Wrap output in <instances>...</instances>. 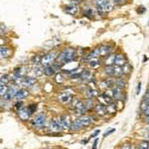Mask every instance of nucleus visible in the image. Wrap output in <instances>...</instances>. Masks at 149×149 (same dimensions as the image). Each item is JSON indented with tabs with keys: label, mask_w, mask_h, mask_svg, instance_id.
Instances as JSON below:
<instances>
[{
	"label": "nucleus",
	"mask_w": 149,
	"mask_h": 149,
	"mask_svg": "<svg viewBox=\"0 0 149 149\" xmlns=\"http://www.w3.org/2000/svg\"><path fill=\"white\" fill-rule=\"evenodd\" d=\"M28 97H29V93L26 90H24V88H21V90L17 91L16 95H15V97L17 98V100H24V98H26Z\"/></svg>",
	"instance_id": "obj_15"
},
{
	"label": "nucleus",
	"mask_w": 149,
	"mask_h": 149,
	"mask_svg": "<svg viewBox=\"0 0 149 149\" xmlns=\"http://www.w3.org/2000/svg\"><path fill=\"white\" fill-rule=\"evenodd\" d=\"M61 117V120H62V123H63V126L64 128H71V125H72V122H71V118L68 115H62Z\"/></svg>",
	"instance_id": "obj_14"
},
{
	"label": "nucleus",
	"mask_w": 149,
	"mask_h": 149,
	"mask_svg": "<svg viewBox=\"0 0 149 149\" xmlns=\"http://www.w3.org/2000/svg\"><path fill=\"white\" fill-rule=\"evenodd\" d=\"M45 122H46V116H45V114L40 113V114L36 115V116L34 117L32 123H33V125H35L37 127H41V126L44 125Z\"/></svg>",
	"instance_id": "obj_8"
},
{
	"label": "nucleus",
	"mask_w": 149,
	"mask_h": 149,
	"mask_svg": "<svg viewBox=\"0 0 149 149\" xmlns=\"http://www.w3.org/2000/svg\"><path fill=\"white\" fill-rule=\"evenodd\" d=\"M92 123V117L90 116H84L81 118L77 119L76 121H74L71 125V129L73 131H78L81 129L83 127H86Z\"/></svg>",
	"instance_id": "obj_3"
},
{
	"label": "nucleus",
	"mask_w": 149,
	"mask_h": 149,
	"mask_svg": "<svg viewBox=\"0 0 149 149\" xmlns=\"http://www.w3.org/2000/svg\"><path fill=\"white\" fill-rule=\"evenodd\" d=\"M148 149H149V147H148Z\"/></svg>",
	"instance_id": "obj_48"
},
{
	"label": "nucleus",
	"mask_w": 149,
	"mask_h": 149,
	"mask_svg": "<svg viewBox=\"0 0 149 149\" xmlns=\"http://www.w3.org/2000/svg\"><path fill=\"white\" fill-rule=\"evenodd\" d=\"M59 100L62 103H69V102H71L72 100H73V97H72V95H69V93H65V95H60Z\"/></svg>",
	"instance_id": "obj_17"
},
{
	"label": "nucleus",
	"mask_w": 149,
	"mask_h": 149,
	"mask_svg": "<svg viewBox=\"0 0 149 149\" xmlns=\"http://www.w3.org/2000/svg\"><path fill=\"white\" fill-rule=\"evenodd\" d=\"M36 109H37V104H31V105H29V107H28V109H29V111L31 112V114L35 111Z\"/></svg>",
	"instance_id": "obj_34"
},
{
	"label": "nucleus",
	"mask_w": 149,
	"mask_h": 149,
	"mask_svg": "<svg viewBox=\"0 0 149 149\" xmlns=\"http://www.w3.org/2000/svg\"><path fill=\"white\" fill-rule=\"evenodd\" d=\"M78 67H79L78 63H74V62L72 61V62H69V63L64 64L63 67H62V70L66 72V73L71 74V73H73V72L76 71V69L78 68Z\"/></svg>",
	"instance_id": "obj_9"
},
{
	"label": "nucleus",
	"mask_w": 149,
	"mask_h": 149,
	"mask_svg": "<svg viewBox=\"0 0 149 149\" xmlns=\"http://www.w3.org/2000/svg\"><path fill=\"white\" fill-rule=\"evenodd\" d=\"M9 81V77L8 76H2L1 77V80H0V83H1V85H6L7 83Z\"/></svg>",
	"instance_id": "obj_32"
},
{
	"label": "nucleus",
	"mask_w": 149,
	"mask_h": 149,
	"mask_svg": "<svg viewBox=\"0 0 149 149\" xmlns=\"http://www.w3.org/2000/svg\"><path fill=\"white\" fill-rule=\"evenodd\" d=\"M34 74L37 77H40V76H42V74H45V73H44V70L41 68V67H36L35 70H34Z\"/></svg>",
	"instance_id": "obj_28"
},
{
	"label": "nucleus",
	"mask_w": 149,
	"mask_h": 149,
	"mask_svg": "<svg viewBox=\"0 0 149 149\" xmlns=\"http://www.w3.org/2000/svg\"><path fill=\"white\" fill-rule=\"evenodd\" d=\"M97 139H95V143H93V149H95V148H97Z\"/></svg>",
	"instance_id": "obj_43"
},
{
	"label": "nucleus",
	"mask_w": 149,
	"mask_h": 149,
	"mask_svg": "<svg viewBox=\"0 0 149 149\" xmlns=\"http://www.w3.org/2000/svg\"><path fill=\"white\" fill-rule=\"evenodd\" d=\"M102 97L103 102H104L105 103H107V105H109V104H111V103H113V100H112L111 95H107V93H103V95H102Z\"/></svg>",
	"instance_id": "obj_24"
},
{
	"label": "nucleus",
	"mask_w": 149,
	"mask_h": 149,
	"mask_svg": "<svg viewBox=\"0 0 149 149\" xmlns=\"http://www.w3.org/2000/svg\"><path fill=\"white\" fill-rule=\"evenodd\" d=\"M23 107V104H22V102H17V104H16V107H17V109H19V107Z\"/></svg>",
	"instance_id": "obj_42"
},
{
	"label": "nucleus",
	"mask_w": 149,
	"mask_h": 149,
	"mask_svg": "<svg viewBox=\"0 0 149 149\" xmlns=\"http://www.w3.org/2000/svg\"><path fill=\"white\" fill-rule=\"evenodd\" d=\"M74 1H80V0H74Z\"/></svg>",
	"instance_id": "obj_47"
},
{
	"label": "nucleus",
	"mask_w": 149,
	"mask_h": 149,
	"mask_svg": "<svg viewBox=\"0 0 149 149\" xmlns=\"http://www.w3.org/2000/svg\"><path fill=\"white\" fill-rule=\"evenodd\" d=\"M98 133H100V130H97V131L95 132V133H93V137H95V136H97Z\"/></svg>",
	"instance_id": "obj_45"
},
{
	"label": "nucleus",
	"mask_w": 149,
	"mask_h": 149,
	"mask_svg": "<svg viewBox=\"0 0 149 149\" xmlns=\"http://www.w3.org/2000/svg\"><path fill=\"white\" fill-rule=\"evenodd\" d=\"M113 2L117 5H120V4H123L124 3V0H113Z\"/></svg>",
	"instance_id": "obj_39"
},
{
	"label": "nucleus",
	"mask_w": 149,
	"mask_h": 149,
	"mask_svg": "<svg viewBox=\"0 0 149 149\" xmlns=\"http://www.w3.org/2000/svg\"><path fill=\"white\" fill-rule=\"evenodd\" d=\"M7 91H8V88L6 86V85H1V88H0V95H1L2 97L5 95Z\"/></svg>",
	"instance_id": "obj_30"
},
{
	"label": "nucleus",
	"mask_w": 149,
	"mask_h": 149,
	"mask_svg": "<svg viewBox=\"0 0 149 149\" xmlns=\"http://www.w3.org/2000/svg\"><path fill=\"white\" fill-rule=\"evenodd\" d=\"M95 111L100 115H104L107 112V107H104L103 104H97L95 105Z\"/></svg>",
	"instance_id": "obj_18"
},
{
	"label": "nucleus",
	"mask_w": 149,
	"mask_h": 149,
	"mask_svg": "<svg viewBox=\"0 0 149 149\" xmlns=\"http://www.w3.org/2000/svg\"><path fill=\"white\" fill-rule=\"evenodd\" d=\"M44 73L48 77H52L56 74V70H55V68H53L52 66H48V67H45Z\"/></svg>",
	"instance_id": "obj_21"
},
{
	"label": "nucleus",
	"mask_w": 149,
	"mask_h": 149,
	"mask_svg": "<svg viewBox=\"0 0 149 149\" xmlns=\"http://www.w3.org/2000/svg\"><path fill=\"white\" fill-rule=\"evenodd\" d=\"M74 58H76V51L72 48H67L58 55L56 61L58 63L66 64L69 63V62H72Z\"/></svg>",
	"instance_id": "obj_1"
},
{
	"label": "nucleus",
	"mask_w": 149,
	"mask_h": 149,
	"mask_svg": "<svg viewBox=\"0 0 149 149\" xmlns=\"http://www.w3.org/2000/svg\"><path fill=\"white\" fill-rule=\"evenodd\" d=\"M9 54H10V51H9V49L7 47L2 46L1 48H0V55H1V58L8 57Z\"/></svg>",
	"instance_id": "obj_25"
},
{
	"label": "nucleus",
	"mask_w": 149,
	"mask_h": 149,
	"mask_svg": "<svg viewBox=\"0 0 149 149\" xmlns=\"http://www.w3.org/2000/svg\"><path fill=\"white\" fill-rule=\"evenodd\" d=\"M97 95H98V93L95 90V88H88V90L86 91V95H88V97H90V98L97 97Z\"/></svg>",
	"instance_id": "obj_26"
},
{
	"label": "nucleus",
	"mask_w": 149,
	"mask_h": 149,
	"mask_svg": "<svg viewBox=\"0 0 149 149\" xmlns=\"http://www.w3.org/2000/svg\"><path fill=\"white\" fill-rule=\"evenodd\" d=\"M129 71H130V69H129V66L128 65H125V66H123V72H124V74H128L129 73Z\"/></svg>",
	"instance_id": "obj_37"
},
{
	"label": "nucleus",
	"mask_w": 149,
	"mask_h": 149,
	"mask_svg": "<svg viewBox=\"0 0 149 149\" xmlns=\"http://www.w3.org/2000/svg\"><path fill=\"white\" fill-rule=\"evenodd\" d=\"M92 72L88 71V70H84L83 72H81V80L83 81H88V80H91L92 79Z\"/></svg>",
	"instance_id": "obj_19"
},
{
	"label": "nucleus",
	"mask_w": 149,
	"mask_h": 149,
	"mask_svg": "<svg viewBox=\"0 0 149 149\" xmlns=\"http://www.w3.org/2000/svg\"><path fill=\"white\" fill-rule=\"evenodd\" d=\"M51 129L54 132H60L64 129L63 123H62L61 117H58V118L53 119V121L51 122Z\"/></svg>",
	"instance_id": "obj_7"
},
{
	"label": "nucleus",
	"mask_w": 149,
	"mask_h": 149,
	"mask_svg": "<svg viewBox=\"0 0 149 149\" xmlns=\"http://www.w3.org/2000/svg\"><path fill=\"white\" fill-rule=\"evenodd\" d=\"M57 55L55 52H50L46 54L45 56L42 57V60H41V64L42 66L44 67H48V66H51L52 63H54V61L57 60Z\"/></svg>",
	"instance_id": "obj_5"
},
{
	"label": "nucleus",
	"mask_w": 149,
	"mask_h": 149,
	"mask_svg": "<svg viewBox=\"0 0 149 149\" xmlns=\"http://www.w3.org/2000/svg\"><path fill=\"white\" fill-rule=\"evenodd\" d=\"M16 93H17V91H16L15 86H11V88H8L7 93H5V95H4V98H5L6 100H12V98H13L16 95Z\"/></svg>",
	"instance_id": "obj_12"
},
{
	"label": "nucleus",
	"mask_w": 149,
	"mask_h": 149,
	"mask_svg": "<svg viewBox=\"0 0 149 149\" xmlns=\"http://www.w3.org/2000/svg\"><path fill=\"white\" fill-rule=\"evenodd\" d=\"M88 65H90L91 68L93 69H97L100 67V61L97 60V58H93V59H90V62H88Z\"/></svg>",
	"instance_id": "obj_22"
},
{
	"label": "nucleus",
	"mask_w": 149,
	"mask_h": 149,
	"mask_svg": "<svg viewBox=\"0 0 149 149\" xmlns=\"http://www.w3.org/2000/svg\"><path fill=\"white\" fill-rule=\"evenodd\" d=\"M143 113L145 114V115H149V104L143 109Z\"/></svg>",
	"instance_id": "obj_38"
},
{
	"label": "nucleus",
	"mask_w": 149,
	"mask_h": 149,
	"mask_svg": "<svg viewBox=\"0 0 149 149\" xmlns=\"http://www.w3.org/2000/svg\"><path fill=\"white\" fill-rule=\"evenodd\" d=\"M86 109H93V107H95V102L92 100V98H88V100H86Z\"/></svg>",
	"instance_id": "obj_29"
},
{
	"label": "nucleus",
	"mask_w": 149,
	"mask_h": 149,
	"mask_svg": "<svg viewBox=\"0 0 149 149\" xmlns=\"http://www.w3.org/2000/svg\"><path fill=\"white\" fill-rule=\"evenodd\" d=\"M115 57H116V55H113V54L107 56V58L105 59V61H104V64L107 65V66H112V65H114Z\"/></svg>",
	"instance_id": "obj_23"
},
{
	"label": "nucleus",
	"mask_w": 149,
	"mask_h": 149,
	"mask_svg": "<svg viewBox=\"0 0 149 149\" xmlns=\"http://www.w3.org/2000/svg\"><path fill=\"white\" fill-rule=\"evenodd\" d=\"M144 100H146V102H149V90L146 92V93H145V97H144Z\"/></svg>",
	"instance_id": "obj_40"
},
{
	"label": "nucleus",
	"mask_w": 149,
	"mask_h": 149,
	"mask_svg": "<svg viewBox=\"0 0 149 149\" xmlns=\"http://www.w3.org/2000/svg\"><path fill=\"white\" fill-rule=\"evenodd\" d=\"M140 86H141V84L139 83V84H138V86H137V91H136V93H137V95L139 93V92H140Z\"/></svg>",
	"instance_id": "obj_41"
},
{
	"label": "nucleus",
	"mask_w": 149,
	"mask_h": 149,
	"mask_svg": "<svg viewBox=\"0 0 149 149\" xmlns=\"http://www.w3.org/2000/svg\"><path fill=\"white\" fill-rule=\"evenodd\" d=\"M74 112L79 115H84L86 111V103H84L81 100H77L76 102L74 103Z\"/></svg>",
	"instance_id": "obj_6"
},
{
	"label": "nucleus",
	"mask_w": 149,
	"mask_h": 149,
	"mask_svg": "<svg viewBox=\"0 0 149 149\" xmlns=\"http://www.w3.org/2000/svg\"><path fill=\"white\" fill-rule=\"evenodd\" d=\"M95 5L102 12H109L112 10V4L110 0H95Z\"/></svg>",
	"instance_id": "obj_4"
},
{
	"label": "nucleus",
	"mask_w": 149,
	"mask_h": 149,
	"mask_svg": "<svg viewBox=\"0 0 149 149\" xmlns=\"http://www.w3.org/2000/svg\"><path fill=\"white\" fill-rule=\"evenodd\" d=\"M111 97L117 100H121L123 97V88L119 86H114L111 91Z\"/></svg>",
	"instance_id": "obj_10"
},
{
	"label": "nucleus",
	"mask_w": 149,
	"mask_h": 149,
	"mask_svg": "<svg viewBox=\"0 0 149 149\" xmlns=\"http://www.w3.org/2000/svg\"><path fill=\"white\" fill-rule=\"evenodd\" d=\"M23 83H24V85H25V86H34L36 84V79L33 78V77H26V78H24Z\"/></svg>",
	"instance_id": "obj_20"
},
{
	"label": "nucleus",
	"mask_w": 149,
	"mask_h": 149,
	"mask_svg": "<svg viewBox=\"0 0 149 149\" xmlns=\"http://www.w3.org/2000/svg\"><path fill=\"white\" fill-rule=\"evenodd\" d=\"M110 51H111V47L109 45H102L97 48H95L93 51H92L88 54V59H93V58L102 57L109 55Z\"/></svg>",
	"instance_id": "obj_2"
},
{
	"label": "nucleus",
	"mask_w": 149,
	"mask_h": 149,
	"mask_svg": "<svg viewBox=\"0 0 149 149\" xmlns=\"http://www.w3.org/2000/svg\"><path fill=\"white\" fill-rule=\"evenodd\" d=\"M81 73H78V74H71V78L72 79H81Z\"/></svg>",
	"instance_id": "obj_36"
},
{
	"label": "nucleus",
	"mask_w": 149,
	"mask_h": 149,
	"mask_svg": "<svg viewBox=\"0 0 149 149\" xmlns=\"http://www.w3.org/2000/svg\"><path fill=\"white\" fill-rule=\"evenodd\" d=\"M114 65L118 67H123L126 65V59L123 55H116L115 57V61H114Z\"/></svg>",
	"instance_id": "obj_11"
},
{
	"label": "nucleus",
	"mask_w": 149,
	"mask_h": 149,
	"mask_svg": "<svg viewBox=\"0 0 149 149\" xmlns=\"http://www.w3.org/2000/svg\"><path fill=\"white\" fill-rule=\"evenodd\" d=\"M18 111H19V115H20V117L23 119V120L28 119L29 117H30V115H31V112L29 111L28 107H23V109H18Z\"/></svg>",
	"instance_id": "obj_13"
},
{
	"label": "nucleus",
	"mask_w": 149,
	"mask_h": 149,
	"mask_svg": "<svg viewBox=\"0 0 149 149\" xmlns=\"http://www.w3.org/2000/svg\"><path fill=\"white\" fill-rule=\"evenodd\" d=\"M107 111L111 112V113H113V112L116 111V107H115V104H113V103H111V104H109V105H107Z\"/></svg>",
	"instance_id": "obj_31"
},
{
	"label": "nucleus",
	"mask_w": 149,
	"mask_h": 149,
	"mask_svg": "<svg viewBox=\"0 0 149 149\" xmlns=\"http://www.w3.org/2000/svg\"><path fill=\"white\" fill-rule=\"evenodd\" d=\"M66 12L68 14H71V15H76V14L79 13V6L77 5H69L66 7Z\"/></svg>",
	"instance_id": "obj_16"
},
{
	"label": "nucleus",
	"mask_w": 149,
	"mask_h": 149,
	"mask_svg": "<svg viewBox=\"0 0 149 149\" xmlns=\"http://www.w3.org/2000/svg\"><path fill=\"white\" fill-rule=\"evenodd\" d=\"M114 85V81H111V80H104L102 81V86H104V88H111L112 86Z\"/></svg>",
	"instance_id": "obj_27"
},
{
	"label": "nucleus",
	"mask_w": 149,
	"mask_h": 149,
	"mask_svg": "<svg viewBox=\"0 0 149 149\" xmlns=\"http://www.w3.org/2000/svg\"><path fill=\"white\" fill-rule=\"evenodd\" d=\"M149 147V143L146 142V141H144V142H142L139 145V149H148Z\"/></svg>",
	"instance_id": "obj_33"
},
{
	"label": "nucleus",
	"mask_w": 149,
	"mask_h": 149,
	"mask_svg": "<svg viewBox=\"0 0 149 149\" xmlns=\"http://www.w3.org/2000/svg\"><path fill=\"white\" fill-rule=\"evenodd\" d=\"M56 81L57 83H63L64 81V77L61 74H58L56 77Z\"/></svg>",
	"instance_id": "obj_35"
},
{
	"label": "nucleus",
	"mask_w": 149,
	"mask_h": 149,
	"mask_svg": "<svg viewBox=\"0 0 149 149\" xmlns=\"http://www.w3.org/2000/svg\"><path fill=\"white\" fill-rule=\"evenodd\" d=\"M146 122L149 123V115H147V117H146Z\"/></svg>",
	"instance_id": "obj_46"
},
{
	"label": "nucleus",
	"mask_w": 149,
	"mask_h": 149,
	"mask_svg": "<svg viewBox=\"0 0 149 149\" xmlns=\"http://www.w3.org/2000/svg\"><path fill=\"white\" fill-rule=\"evenodd\" d=\"M122 149H131V146L130 145H125Z\"/></svg>",
	"instance_id": "obj_44"
}]
</instances>
